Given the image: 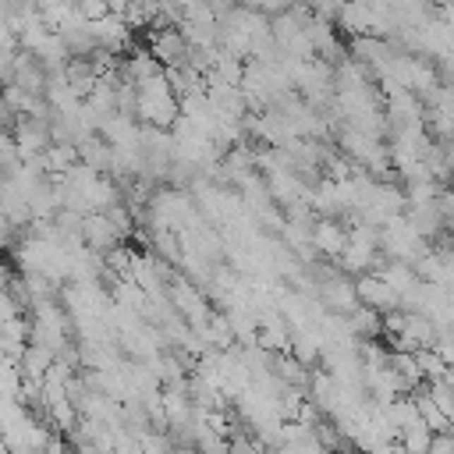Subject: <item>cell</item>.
I'll list each match as a JSON object with an SVG mask.
<instances>
[{"instance_id": "1", "label": "cell", "mask_w": 454, "mask_h": 454, "mask_svg": "<svg viewBox=\"0 0 454 454\" xmlns=\"http://www.w3.org/2000/svg\"><path fill=\"white\" fill-rule=\"evenodd\" d=\"M231 454H252V447H249V443H234V450H231Z\"/></svg>"}]
</instances>
